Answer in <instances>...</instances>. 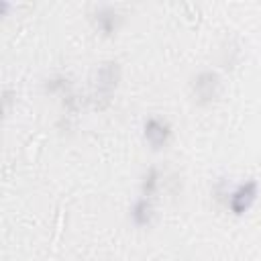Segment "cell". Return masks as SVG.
I'll use <instances>...</instances> for the list:
<instances>
[{"instance_id": "6da1fadb", "label": "cell", "mask_w": 261, "mask_h": 261, "mask_svg": "<svg viewBox=\"0 0 261 261\" xmlns=\"http://www.w3.org/2000/svg\"><path fill=\"white\" fill-rule=\"evenodd\" d=\"M120 82H122V65H120V61L118 59H104V61H100L96 65L94 73H92L90 100H92L94 108L104 110L112 102Z\"/></svg>"}, {"instance_id": "7a4b0ae2", "label": "cell", "mask_w": 261, "mask_h": 261, "mask_svg": "<svg viewBox=\"0 0 261 261\" xmlns=\"http://www.w3.org/2000/svg\"><path fill=\"white\" fill-rule=\"evenodd\" d=\"M222 94V77L214 69H202L190 80V96L196 106H210Z\"/></svg>"}, {"instance_id": "3957f363", "label": "cell", "mask_w": 261, "mask_h": 261, "mask_svg": "<svg viewBox=\"0 0 261 261\" xmlns=\"http://www.w3.org/2000/svg\"><path fill=\"white\" fill-rule=\"evenodd\" d=\"M259 192H261L259 181L255 177H247V179L239 181L232 190H228L224 204L232 216H245L257 204Z\"/></svg>"}, {"instance_id": "277c9868", "label": "cell", "mask_w": 261, "mask_h": 261, "mask_svg": "<svg viewBox=\"0 0 261 261\" xmlns=\"http://www.w3.org/2000/svg\"><path fill=\"white\" fill-rule=\"evenodd\" d=\"M143 141L147 143V147L155 153L167 149V145L171 143V137H173V126L169 124V120L161 118V116H147L143 120Z\"/></svg>"}, {"instance_id": "5b68a950", "label": "cell", "mask_w": 261, "mask_h": 261, "mask_svg": "<svg viewBox=\"0 0 261 261\" xmlns=\"http://www.w3.org/2000/svg\"><path fill=\"white\" fill-rule=\"evenodd\" d=\"M90 22L100 37L110 39L122 27V12L112 4H96L90 12Z\"/></svg>"}, {"instance_id": "8992f818", "label": "cell", "mask_w": 261, "mask_h": 261, "mask_svg": "<svg viewBox=\"0 0 261 261\" xmlns=\"http://www.w3.org/2000/svg\"><path fill=\"white\" fill-rule=\"evenodd\" d=\"M128 220L137 228L151 226L153 220H155V204H153V198H145V196L135 198V202L128 208Z\"/></svg>"}, {"instance_id": "52a82bcc", "label": "cell", "mask_w": 261, "mask_h": 261, "mask_svg": "<svg viewBox=\"0 0 261 261\" xmlns=\"http://www.w3.org/2000/svg\"><path fill=\"white\" fill-rule=\"evenodd\" d=\"M161 181H163V173L157 165H149L143 175H141V181H139V192L141 196L145 198H155L157 192L161 190Z\"/></svg>"}, {"instance_id": "ba28073f", "label": "cell", "mask_w": 261, "mask_h": 261, "mask_svg": "<svg viewBox=\"0 0 261 261\" xmlns=\"http://www.w3.org/2000/svg\"><path fill=\"white\" fill-rule=\"evenodd\" d=\"M43 88H45V92H47V94L61 96V98L73 92L71 80H69L67 75H63V73H55V75L47 77V80H45V84H43Z\"/></svg>"}]
</instances>
